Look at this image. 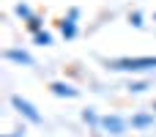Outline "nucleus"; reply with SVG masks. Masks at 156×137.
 Returning <instances> with one entry per match:
<instances>
[{
    "instance_id": "f03ea898",
    "label": "nucleus",
    "mask_w": 156,
    "mask_h": 137,
    "mask_svg": "<svg viewBox=\"0 0 156 137\" xmlns=\"http://www.w3.org/2000/svg\"><path fill=\"white\" fill-rule=\"evenodd\" d=\"M99 129H101V132H107V135H112V137L126 135V129H129V118H123V115H118V113L101 115V124H99Z\"/></svg>"
},
{
    "instance_id": "1a4fd4ad",
    "label": "nucleus",
    "mask_w": 156,
    "mask_h": 137,
    "mask_svg": "<svg viewBox=\"0 0 156 137\" xmlns=\"http://www.w3.org/2000/svg\"><path fill=\"white\" fill-rule=\"evenodd\" d=\"M14 11H16V16H22V19H25V22H27V19H33V16H36V14H33V8H30V5H27V3H16V5H14Z\"/></svg>"
},
{
    "instance_id": "423d86ee",
    "label": "nucleus",
    "mask_w": 156,
    "mask_h": 137,
    "mask_svg": "<svg viewBox=\"0 0 156 137\" xmlns=\"http://www.w3.org/2000/svg\"><path fill=\"white\" fill-rule=\"evenodd\" d=\"M49 91H52L55 96H60V99H77V96H80V91H77L74 85H69V82H52Z\"/></svg>"
},
{
    "instance_id": "0eeeda50",
    "label": "nucleus",
    "mask_w": 156,
    "mask_h": 137,
    "mask_svg": "<svg viewBox=\"0 0 156 137\" xmlns=\"http://www.w3.org/2000/svg\"><path fill=\"white\" fill-rule=\"evenodd\" d=\"M129 124H132L134 129H148V126L156 124V115L154 113H134V115L129 118Z\"/></svg>"
},
{
    "instance_id": "9b49d317",
    "label": "nucleus",
    "mask_w": 156,
    "mask_h": 137,
    "mask_svg": "<svg viewBox=\"0 0 156 137\" xmlns=\"http://www.w3.org/2000/svg\"><path fill=\"white\" fill-rule=\"evenodd\" d=\"M41 25H44V22H41L38 16H33V19H27V30H30V33H38V30H41Z\"/></svg>"
},
{
    "instance_id": "4468645a",
    "label": "nucleus",
    "mask_w": 156,
    "mask_h": 137,
    "mask_svg": "<svg viewBox=\"0 0 156 137\" xmlns=\"http://www.w3.org/2000/svg\"><path fill=\"white\" fill-rule=\"evenodd\" d=\"M22 135H25V132H22V129H16L14 135H3V137H22Z\"/></svg>"
},
{
    "instance_id": "7ed1b4c3",
    "label": "nucleus",
    "mask_w": 156,
    "mask_h": 137,
    "mask_svg": "<svg viewBox=\"0 0 156 137\" xmlns=\"http://www.w3.org/2000/svg\"><path fill=\"white\" fill-rule=\"evenodd\" d=\"M11 107H14L25 121H30V124H41V121H44V118H41V113L36 110V104H30L27 99H22L19 93H14V96H11Z\"/></svg>"
},
{
    "instance_id": "2eb2a0df",
    "label": "nucleus",
    "mask_w": 156,
    "mask_h": 137,
    "mask_svg": "<svg viewBox=\"0 0 156 137\" xmlns=\"http://www.w3.org/2000/svg\"><path fill=\"white\" fill-rule=\"evenodd\" d=\"M96 137H99V135H96Z\"/></svg>"
},
{
    "instance_id": "f8f14e48",
    "label": "nucleus",
    "mask_w": 156,
    "mask_h": 137,
    "mask_svg": "<svg viewBox=\"0 0 156 137\" xmlns=\"http://www.w3.org/2000/svg\"><path fill=\"white\" fill-rule=\"evenodd\" d=\"M129 22H132L134 27H143V25H145V22H143V14H140V11H134V14H129Z\"/></svg>"
},
{
    "instance_id": "9d476101",
    "label": "nucleus",
    "mask_w": 156,
    "mask_h": 137,
    "mask_svg": "<svg viewBox=\"0 0 156 137\" xmlns=\"http://www.w3.org/2000/svg\"><path fill=\"white\" fill-rule=\"evenodd\" d=\"M33 41H36L38 47H49V44H52V33H47V30H38V33H33Z\"/></svg>"
},
{
    "instance_id": "39448f33",
    "label": "nucleus",
    "mask_w": 156,
    "mask_h": 137,
    "mask_svg": "<svg viewBox=\"0 0 156 137\" xmlns=\"http://www.w3.org/2000/svg\"><path fill=\"white\" fill-rule=\"evenodd\" d=\"M3 58L5 60H11V63H19V66H36V60H33V55L30 52H25V49H16V47H11V49H5L3 52Z\"/></svg>"
},
{
    "instance_id": "20e7f679",
    "label": "nucleus",
    "mask_w": 156,
    "mask_h": 137,
    "mask_svg": "<svg viewBox=\"0 0 156 137\" xmlns=\"http://www.w3.org/2000/svg\"><path fill=\"white\" fill-rule=\"evenodd\" d=\"M77 19H80V8H69V16L60 19V33L63 38H77Z\"/></svg>"
},
{
    "instance_id": "6e6552de",
    "label": "nucleus",
    "mask_w": 156,
    "mask_h": 137,
    "mask_svg": "<svg viewBox=\"0 0 156 137\" xmlns=\"http://www.w3.org/2000/svg\"><path fill=\"white\" fill-rule=\"evenodd\" d=\"M82 121H85L88 126H99V124H101V115H96V110L88 107V110H82Z\"/></svg>"
},
{
    "instance_id": "f257e3e1",
    "label": "nucleus",
    "mask_w": 156,
    "mask_h": 137,
    "mask_svg": "<svg viewBox=\"0 0 156 137\" xmlns=\"http://www.w3.org/2000/svg\"><path fill=\"white\" fill-rule=\"evenodd\" d=\"M104 66L110 71H129V74H143L156 71V55H126V58H107Z\"/></svg>"
},
{
    "instance_id": "ddd939ff",
    "label": "nucleus",
    "mask_w": 156,
    "mask_h": 137,
    "mask_svg": "<svg viewBox=\"0 0 156 137\" xmlns=\"http://www.w3.org/2000/svg\"><path fill=\"white\" fill-rule=\"evenodd\" d=\"M145 88H148V82H143V80H140V82H129V91H132V93H143Z\"/></svg>"
}]
</instances>
